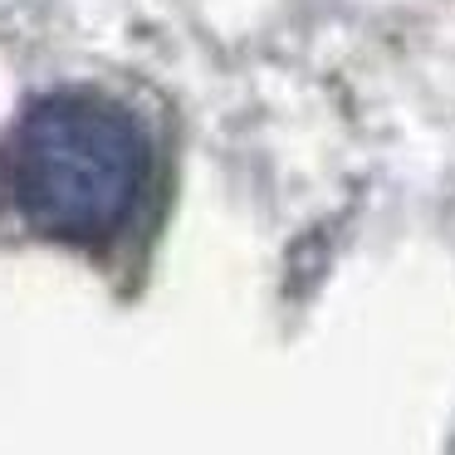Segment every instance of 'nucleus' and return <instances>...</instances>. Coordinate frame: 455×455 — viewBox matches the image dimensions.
<instances>
[{
    "mask_svg": "<svg viewBox=\"0 0 455 455\" xmlns=\"http://www.w3.org/2000/svg\"><path fill=\"white\" fill-rule=\"evenodd\" d=\"M148 167L142 123L89 89L35 99L0 148V181L15 216L64 245H103L118 235L142 201Z\"/></svg>",
    "mask_w": 455,
    "mask_h": 455,
    "instance_id": "nucleus-1",
    "label": "nucleus"
}]
</instances>
